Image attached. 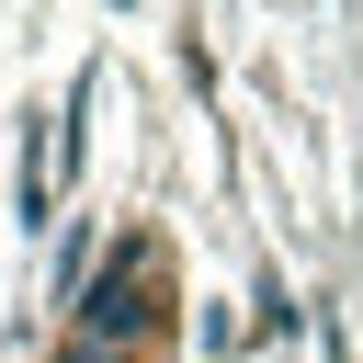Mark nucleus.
Masks as SVG:
<instances>
[{"mask_svg": "<svg viewBox=\"0 0 363 363\" xmlns=\"http://www.w3.org/2000/svg\"><path fill=\"white\" fill-rule=\"evenodd\" d=\"M170 329V250L136 227V238H113L102 250V272L79 284V329L68 340H102V352H147Z\"/></svg>", "mask_w": 363, "mask_h": 363, "instance_id": "1", "label": "nucleus"}, {"mask_svg": "<svg viewBox=\"0 0 363 363\" xmlns=\"http://www.w3.org/2000/svg\"><path fill=\"white\" fill-rule=\"evenodd\" d=\"M57 363H136V352H102V340H68Z\"/></svg>", "mask_w": 363, "mask_h": 363, "instance_id": "2", "label": "nucleus"}]
</instances>
